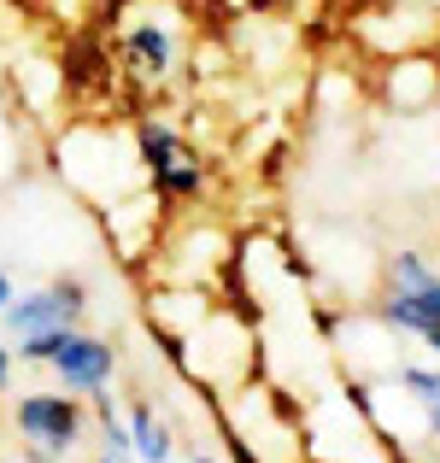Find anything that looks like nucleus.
Returning <instances> with one entry per match:
<instances>
[{"label":"nucleus","mask_w":440,"mask_h":463,"mask_svg":"<svg viewBox=\"0 0 440 463\" xmlns=\"http://www.w3.org/2000/svg\"><path fill=\"white\" fill-rule=\"evenodd\" d=\"M82 311H89V282L82 276H53V282H35L0 311L12 340H30L42 328H82Z\"/></svg>","instance_id":"7ed1b4c3"},{"label":"nucleus","mask_w":440,"mask_h":463,"mask_svg":"<svg viewBox=\"0 0 440 463\" xmlns=\"http://www.w3.org/2000/svg\"><path fill=\"white\" fill-rule=\"evenodd\" d=\"M136 153H141L147 176H153V170H165V165H177V158H188V141H182V129L165 124V118H141V124H136Z\"/></svg>","instance_id":"1a4fd4ad"},{"label":"nucleus","mask_w":440,"mask_h":463,"mask_svg":"<svg viewBox=\"0 0 440 463\" xmlns=\"http://www.w3.org/2000/svg\"><path fill=\"white\" fill-rule=\"evenodd\" d=\"M182 53H188V24L177 18V6H158V12H147V18H136L124 30V59L141 71L147 82L177 77Z\"/></svg>","instance_id":"20e7f679"},{"label":"nucleus","mask_w":440,"mask_h":463,"mask_svg":"<svg viewBox=\"0 0 440 463\" xmlns=\"http://www.w3.org/2000/svg\"><path fill=\"white\" fill-rule=\"evenodd\" d=\"M12 299H18V282H12V270H6V264H0V311H6Z\"/></svg>","instance_id":"ddd939ff"},{"label":"nucleus","mask_w":440,"mask_h":463,"mask_svg":"<svg viewBox=\"0 0 440 463\" xmlns=\"http://www.w3.org/2000/svg\"><path fill=\"white\" fill-rule=\"evenodd\" d=\"M382 89H387V106H399V112L429 106L440 94V53H435V47H423V53H399Z\"/></svg>","instance_id":"0eeeda50"},{"label":"nucleus","mask_w":440,"mask_h":463,"mask_svg":"<svg viewBox=\"0 0 440 463\" xmlns=\"http://www.w3.org/2000/svg\"><path fill=\"white\" fill-rule=\"evenodd\" d=\"M129 446H136L141 463H170V452H177V440H170V422L158 417L153 399H136V405H129Z\"/></svg>","instance_id":"6e6552de"},{"label":"nucleus","mask_w":440,"mask_h":463,"mask_svg":"<svg viewBox=\"0 0 440 463\" xmlns=\"http://www.w3.org/2000/svg\"><path fill=\"white\" fill-rule=\"evenodd\" d=\"M376 323H387L394 335H417L440 323V270L423 252H394L382 270V306Z\"/></svg>","instance_id":"f03ea898"},{"label":"nucleus","mask_w":440,"mask_h":463,"mask_svg":"<svg viewBox=\"0 0 440 463\" xmlns=\"http://www.w3.org/2000/svg\"><path fill=\"white\" fill-rule=\"evenodd\" d=\"M165 212L170 205L158 200V188H136L124 194L118 205H106L100 223H106V241H112V252L136 270L147 252H158V235H165Z\"/></svg>","instance_id":"423d86ee"},{"label":"nucleus","mask_w":440,"mask_h":463,"mask_svg":"<svg viewBox=\"0 0 440 463\" xmlns=\"http://www.w3.org/2000/svg\"><path fill=\"white\" fill-rule=\"evenodd\" d=\"M12 370H18V352H12V340H0V393L12 387Z\"/></svg>","instance_id":"f8f14e48"},{"label":"nucleus","mask_w":440,"mask_h":463,"mask_svg":"<svg viewBox=\"0 0 440 463\" xmlns=\"http://www.w3.org/2000/svg\"><path fill=\"white\" fill-rule=\"evenodd\" d=\"M59 176H65V188H77L82 200H94L106 212V205H118L124 194L147 188V165L136 153V129H106V124H77L59 136Z\"/></svg>","instance_id":"f257e3e1"},{"label":"nucleus","mask_w":440,"mask_h":463,"mask_svg":"<svg viewBox=\"0 0 440 463\" xmlns=\"http://www.w3.org/2000/svg\"><path fill=\"white\" fill-rule=\"evenodd\" d=\"M147 188H158V200H165V205H177V200H200V194H206V165L188 153V158H177V165L153 170V176H147Z\"/></svg>","instance_id":"9d476101"},{"label":"nucleus","mask_w":440,"mask_h":463,"mask_svg":"<svg viewBox=\"0 0 440 463\" xmlns=\"http://www.w3.org/2000/svg\"><path fill=\"white\" fill-rule=\"evenodd\" d=\"M394 382L406 387V393L417 399L423 411L440 405V364H399V370H394Z\"/></svg>","instance_id":"9b49d317"},{"label":"nucleus","mask_w":440,"mask_h":463,"mask_svg":"<svg viewBox=\"0 0 440 463\" xmlns=\"http://www.w3.org/2000/svg\"><path fill=\"white\" fill-rule=\"evenodd\" d=\"M47 375H53V387H65V393L94 399V393H106V387H118V346L106 335L77 328V335L47 358Z\"/></svg>","instance_id":"39448f33"},{"label":"nucleus","mask_w":440,"mask_h":463,"mask_svg":"<svg viewBox=\"0 0 440 463\" xmlns=\"http://www.w3.org/2000/svg\"><path fill=\"white\" fill-rule=\"evenodd\" d=\"M423 429H429V440L440 446V405H429V411H423Z\"/></svg>","instance_id":"4468645a"}]
</instances>
